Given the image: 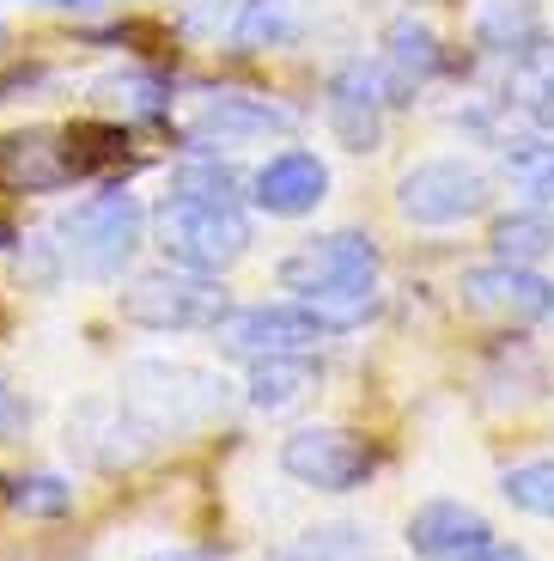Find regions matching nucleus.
I'll return each instance as SVG.
<instances>
[{
    "mask_svg": "<svg viewBox=\"0 0 554 561\" xmlns=\"http://www.w3.org/2000/svg\"><path fill=\"white\" fill-rule=\"evenodd\" d=\"M0 43H7V19H0Z\"/></svg>",
    "mask_w": 554,
    "mask_h": 561,
    "instance_id": "obj_32",
    "label": "nucleus"
},
{
    "mask_svg": "<svg viewBox=\"0 0 554 561\" xmlns=\"http://www.w3.org/2000/svg\"><path fill=\"white\" fill-rule=\"evenodd\" d=\"M499 494L530 513V519H554V458H530V463H512L499 477Z\"/></svg>",
    "mask_w": 554,
    "mask_h": 561,
    "instance_id": "obj_24",
    "label": "nucleus"
},
{
    "mask_svg": "<svg viewBox=\"0 0 554 561\" xmlns=\"http://www.w3.org/2000/svg\"><path fill=\"white\" fill-rule=\"evenodd\" d=\"M140 561H220V549H153V556H140Z\"/></svg>",
    "mask_w": 554,
    "mask_h": 561,
    "instance_id": "obj_28",
    "label": "nucleus"
},
{
    "mask_svg": "<svg viewBox=\"0 0 554 561\" xmlns=\"http://www.w3.org/2000/svg\"><path fill=\"white\" fill-rule=\"evenodd\" d=\"M299 128V116L275 99L256 92H220L189 116V147L201 153H238V147H263V140H287Z\"/></svg>",
    "mask_w": 554,
    "mask_h": 561,
    "instance_id": "obj_9",
    "label": "nucleus"
},
{
    "mask_svg": "<svg viewBox=\"0 0 554 561\" xmlns=\"http://www.w3.org/2000/svg\"><path fill=\"white\" fill-rule=\"evenodd\" d=\"M445 68V43L427 19L402 13L384 25V43H378V80H384V99L390 104H408L432 73Z\"/></svg>",
    "mask_w": 554,
    "mask_h": 561,
    "instance_id": "obj_13",
    "label": "nucleus"
},
{
    "mask_svg": "<svg viewBox=\"0 0 554 561\" xmlns=\"http://www.w3.org/2000/svg\"><path fill=\"white\" fill-rule=\"evenodd\" d=\"M250 202L263 214H280V220H305V214H318L330 202V165L311 147H280L275 159L256 165Z\"/></svg>",
    "mask_w": 554,
    "mask_h": 561,
    "instance_id": "obj_12",
    "label": "nucleus"
},
{
    "mask_svg": "<svg viewBox=\"0 0 554 561\" xmlns=\"http://www.w3.org/2000/svg\"><path fill=\"white\" fill-rule=\"evenodd\" d=\"M92 104L104 116H123V123H153V116L171 111V85L159 80V73H104V80L92 85Z\"/></svg>",
    "mask_w": 554,
    "mask_h": 561,
    "instance_id": "obj_19",
    "label": "nucleus"
},
{
    "mask_svg": "<svg viewBox=\"0 0 554 561\" xmlns=\"http://www.w3.org/2000/svg\"><path fill=\"white\" fill-rule=\"evenodd\" d=\"M153 239L171 268L189 275H226L250 256V214L244 202H183L159 196L153 208Z\"/></svg>",
    "mask_w": 554,
    "mask_h": 561,
    "instance_id": "obj_2",
    "label": "nucleus"
},
{
    "mask_svg": "<svg viewBox=\"0 0 554 561\" xmlns=\"http://www.w3.org/2000/svg\"><path fill=\"white\" fill-rule=\"evenodd\" d=\"M487 543H494V525L463 501H445L439 494V501H420L415 513H408V549H415L420 561H463Z\"/></svg>",
    "mask_w": 554,
    "mask_h": 561,
    "instance_id": "obj_14",
    "label": "nucleus"
},
{
    "mask_svg": "<svg viewBox=\"0 0 554 561\" xmlns=\"http://www.w3.org/2000/svg\"><path fill=\"white\" fill-rule=\"evenodd\" d=\"M275 280L292 299L323 294V287H354V280H378V239L360 226H342V232H323V239L292 244L275 263Z\"/></svg>",
    "mask_w": 554,
    "mask_h": 561,
    "instance_id": "obj_6",
    "label": "nucleus"
},
{
    "mask_svg": "<svg viewBox=\"0 0 554 561\" xmlns=\"http://www.w3.org/2000/svg\"><path fill=\"white\" fill-rule=\"evenodd\" d=\"M0 178L13 183V190H61L73 178V159L61 147L56 128H25V135H7L0 140Z\"/></svg>",
    "mask_w": 554,
    "mask_h": 561,
    "instance_id": "obj_15",
    "label": "nucleus"
},
{
    "mask_svg": "<svg viewBox=\"0 0 554 561\" xmlns=\"http://www.w3.org/2000/svg\"><path fill=\"white\" fill-rule=\"evenodd\" d=\"M13 513H25V519H61V513H73V482L56 477V470H31V477L13 482Z\"/></svg>",
    "mask_w": 554,
    "mask_h": 561,
    "instance_id": "obj_26",
    "label": "nucleus"
},
{
    "mask_svg": "<svg viewBox=\"0 0 554 561\" xmlns=\"http://www.w3.org/2000/svg\"><path fill=\"white\" fill-rule=\"evenodd\" d=\"M542 7L536 0H475V19H470V37L475 49H487V56H524L530 43L542 37Z\"/></svg>",
    "mask_w": 554,
    "mask_h": 561,
    "instance_id": "obj_17",
    "label": "nucleus"
},
{
    "mask_svg": "<svg viewBox=\"0 0 554 561\" xmlns=\"http://www.w3.org/2000/svg\"><path fill=\"white\" fill-rule=\"evenodd\" d=\"M494 208V178L470 159H420L396 178V214L408 226H463Z\"/></svg>",
    "mask_w": 554,
    "mask_h": 561,
    "instance_id": "obj_5",
    "label": "nucleus"
},
{
    "mask_svg": "<svg viewBox=\"0 0 554 561\" xmlns=\"http://www.w3.org/2000/svg\"><path fill=\"white\" fill-rule=\"evenodd\" d=\"M299 306L323 323V336H347L360 330L366 318L378 311V280H354V287H323V294H305Z\"/></svg>",
    "mask_w": 554,
    "mask_h": 561,
    "instance_id": "obj_23",
    "label": "nucleus"
},
{
    "mask_svg": "<svg viewBox=\"0 0 554 561\" xmlns=\"http://www.w3.org/2000/svg\"><path fill=\"white\" fill-rule=\"evenodd\" d=\"M494 263L536 268L542 256H554V208H518L506 220H494Z\"/></svg>",
    "mask_w": 554,
    "mask_h": 561,
    "instance_id": "obj_21",
    "label": "nucleus"
},
{
    "mask_svg": "<svg viewBox=\"0 0 554 561\" xmlns=\"http://www.w3.org/2000/svg\"><path fill=\"white\" fill-rule=\"evenodd\" d=\"M499 178L512 183V196H524V208H554V135L512 140L499 153Z\"/></svg>",
    "mask_w": 554,
    "mask_h": 561,
    "instance_id": "obj_20",
    "label": "nucleus"
},
{
    "mask_svg": "<svg viewBox=\"0 0 554 561\" xmlns=\"http://www.w3.org/2000/svg\"><path fill=\"white\" fill-rule=\"evenodd\" d=\"M463 561H536L530 549H512V543H487V549H475V556H463Z\"/></svg>",
    "mask_w": 554,
    "mask_h": 561,
    "instance_id": "obj_29",
    "label": "nucleus"
},
{
    "mask_svg": "<svg viewBox=\"0 0 554 561\" xmlns=\"http://www.w3.org/2000/svg\"><path fill=\"white\" fill-rule=\"evenodd\" d=\"M506 92H512V104L542 128V135H554V37L549 31L530 43L524 56H512V80H506Z\"/></svg>",
    "mask_w": 554,
    "mask_h": 561,
    "instance_id": "obj_18",
    "label": "nucleus"
},
{
    "mask_svg": "<svg viewBox=\"0 0 554 561\" xmlns=\"http://www.w3.org/2000/svg\"><path fill=\"white\" fill-rule=\"evenodd\" d=\"M43 7H56V13H85V7H97V0H43Z\"/></svg>",
    "mask_w": 554,
    "mask_h": 561,
    "instance_id": "obj_31",
    "label": "nucleus"
},
{
    "mask_svg": "<svg viewBox=\"0 0 554 561\" xmlns=\"http://www.w3.org/2000/svg\"><path fill=\"white\" fill-rule=\"evenodd\" d=\"M360 549H366V525L335 519V525H311L305 537H292L287 561H360Z\"/></svg>",
    "mask_w": 554,
    "mask_h": 561,
    "instance_id": "obj_27",
    "label": "nucleus"
},
{
    "mask_svg": "<svg viewBox=\"0 0 554 561\" xmlns=\"http://www.w3.org/2000/svg\"><path fill=\"white\" fill-rule=\"evenodd\" d=\"M13 427H19V397L7 391V379H0V439L13 434Z\"/></svg>",
    "mask_w": 554,
    "mask_h": 561,
    "instance_id": "obj_30",
    "label": "nucleus"
},
{
    "mask_svg": "<svg viewBox=\"0 0 554 561\" xmlns=\"http://www.w3.org/2000/svg\"><path fill=\"white\" fill-rule=\"evenodd\" d=\"M330 135L342 140L347 153H378L384 147V111H390V99H384V80H378V61H366V56H354V61H342V68L330 73Z\"/></svg>",
    "mask_w": 554,
    "mask_h": 561,
    "instance_id": "obj_11",
    "label": "nucleus"
},
{
    "mask_svg": "<svg viewBox=\"0 0 554 561\" xmlns=\"http://www.w3.org/2000/svg\"><path fill=\"white\" fill-rule=\"evenodd\" d=\"M311 391H318V360H311V354H268V360H250L244 403L256 409V415H287V409H299Z\"/></svg>",
    "mask_w": 554,
    "mask_h": 561,
    "instance_id": "obj_16",
    "label": "nucleus"
},
{
    "mask_svg": "<svg viewBox=\"0 0 554 561\" xmlns=\"http://www.w3.org/2000/svg\"><path fill=\"white\" fill-rule=\"evenodd\" d=\"M226 397H232V385H226L220 373H208V366L159 360V354L123 366V409L153 439L208 427L213 415H226Z\"/></svg>",
    "mask_w": 554,
    "mask_h": 561,
    "instance_id": "obj_1",
    "label": "nucleus"
},
{
    "mask_svg": "<svg viewBox=\"0 0 554 561\" xmlns=\"http://www.w3.org/2000/svg\"><path fill=\"white\" fill-rule=\"evenodd\" d=\"M292 31H299V25H292L287 0H244V7H238L232 37H238V49H280Z\"/></svg>",
    "mask_w": 554,
    "mask_h": 561,
    "instance_id": "obj_25",
    "label": "nucleus"
},
{
    "mask_svg": "<svg viewBox=\"0 0 554 561\" xmlns=\"http://www.w3.org/2000/svg\"><path fill=\"white\" fill-rule=\"evenodd\" d=\"M463 311L487 323H512V330H530V323L554 318V280L536 275V268H512V263H482L463 268Z\"/></svg>",
    "mask_w": 554,
    "mask_h": 561,
    "instance_id": "obj_10",
    "label": "nucleus"
},
{
    "mask_svg": "<svg viewBox=\"0 0 554 561\" xmlns=\"http://www.w3.org/2000/svg\"><path fill=\"white\" fill-rule=\"evenodd\" d=\"M56 239H61V256L85 280H116L140 256V244H147V208L128 190H97V196L73 202L61 214Z\"/></svg>",
    "mask_w": 554,
    "mask_h": 561,
    "instance_id": "obj_3",
    "label": "nucleus"
},
{
    "mask_svg": "<svg viewBox=\"0 0 554 561\" xmlns=\"http://www.w3.org/2000/svg\"><path fill=\"white\" fill-rule=\"evenodd\" d=\"M165 196L183 202H244V178L232 165H220V153H189L165 178Z\"/></svg>",
    "mask_w": 554,
    "mask_h": 561,
    "instance_id": "obj_22",
    "label": "nucleus"
},
{
    "mask_svg": "<svg viewBox=\"0 0 554 561\" xmlns=\"http://www.w3.org/2000/svg\"><path fill=\"white\" fill-rule=\"evenodd\" d=\"M226 354L238 360H268V354H311L323 348V323L311 318L299 299H275V306H232L220 323L208 330Z\"/></svg>",
    "mask_w": 554,
    "mask_h": 561,
    "instance_id": "obj_8",
    "label": "nucleus"
},
{
    "mask_svg": "<svg viewBox=\"0 0 554 561\" xmlns=\"http://www.w3.org/2000/svg\"><path fill=\"white\" fill-rule=\"evenodd\" d=\"M116 311L135 330H159V336H183V330H213L232 311L220 275H189V268H147L116 294Z\"/></svg>",
    "mask_w": 554,
    "mask_h": 561,
    "instance_id": "obj_4",
    "label": "nucleus"
},
{
    "mask_svg": "<svg viewBox=\"0 0 554 561\" xmlns=\"http://www.w3.org/2000/svg\"><path fill=\"white\" fill-rule=\"evenodd\" d=\"M372 446L347 427H299V434L280 439V470H287L299 489L318 494H354L372 477Z\"/></svg>",
    "mask_w": 554,
    "mask_h": 561,
    "instance_id": "obj_7",
    "label": "nucleus"
}]
</instances>
